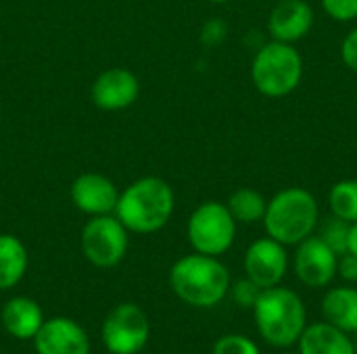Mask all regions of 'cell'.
Here are the masks:
<instances>
[{
	"mask_svg": "<svg viewBox=\"0 0 357 354\" xmlns=\"http://www.w3.org/2000/svg\"><path fill=\"white\" fill-rule=\"evenodd\" d=\"M151 338L146 313L132 303L117 305L102 323V344L111 354H138Z\"/></svg>",
	"mask_w": 357,
	"mask_h": 354,
	"instance_id": "8",
	"label": "cell"
},
{
	"mask_svg": "<svg viewBox=\"0 0 357 354\" xmlns=\"http://www.w3.org/2000/svg\"><path fill=\"white\" fill-rule=\"evenodd\" d=\"M270 238L284 246H293L312 236L318 225V202L303 188H289L276 194L264 215Z\"/></svg>",
	"mask_w": 357,
	"mask_h": 354,
	"instance_id": "4",
	"label": "cell"
},
{
	"mask_svg": "<svg viewBox=\"0 0 357 354\" xmlns=\"http://www.w3.org/2000/svg\"><path fill=\"white\" fill-rule=\"evenodd\" d=\"M259 294H261V288H259L255 282H251L249 277L238 280L234 286H230V296H232V300H234L238 307H243V309H253L255 303H257V298H259Z\"/></svg>",
	"mask_w": 357,
	"mask_h": 354,
	"instance_id": "23",
	"label": "cell"
},
{
	"mask_svg": "<svg viewBox=\"0 0 357 354\" xmlns=\"http://www.w3.org/2000/svg\"><path fill=\"white\" fill-rule=\"evenodd\" d=\"M282 354H299V353H291V351H284V353Z\"/></svg>",
	"mask_w": 357,
	"mask_h": 354,
	"instance_id": "31",
	"label": "cell"
},
{
	"mask_svg": "<svg viewBox=\"0 0 357 354\" xmlns=\"http://www.w3.org/2000/svg\"><path fill=\"white\" fill-rule=\"evenodd\" d=\"M0 321L13 338L33 340V336L44 323V315L36 300L27 296H15L2 307Z\"/></svg>",
	"mask_w": 357,
	"mask_h": 354,
	"instance_id": "16",
	"label": "cell"
},
{
	"mask_svg": "<svg viewBox=\"0 0 357 354\" xmlns=\"http://www.w3.org/2000/svg\"><path fill=\"white\" fill-rule=\"evenodd\" d=\"M251 311L261 340L278 351L295 346L307 325V311L301 296L284 286L261 290Z\"/></svg>",
	"mask_w": 357,
	"mask_h": 354,
	"instance_id": "1",
	"label": "cell"
},
{
	"mask_svg": "<svg viewBox=\"0 0 357 354\" xmlns=\"http://www.w3.org/2000/svg\"><path fill=\"white\" fill-rule=\"evenodd\" d=\"M341 56H343V63L357 71V27L343 40V46H341Z\"/></svg>",
	"mask_w": 357,
	"mask_h": 354,
	"instance_id": "26",
	"label": "cell"
},
{
	"mask_svg": "<svg viewBox=\"0 0 357 354\" xmlns=\"http://www.w3.org/2000/svg\"><path fill=\"white\" fill-rule=\"evenodd\" d=\"M213 354H261L259 346L241 334H226L213 344Z\"/></svg>",
	"mask_w": 357,
	"mask_h": 354,
	"instance_id": "22",
	"label": "cell"
},
{
	"mask_svg": "<svg viewBox=\"0 0 357 354\" xmlns=\"http://www.w3.org/2000/svg\"><path fill=\"white\" fill-rule=\"evenodd\" d=\"M140 94L138 77L121 67L102 71L92 83V102L102 111H121L136 102Z\"/></svg>",
	"mask_w": 357,
	"mask_h": 354,
	"instance_id": "12",
	"label": "cell"
},
{
	"mask_svg": "<svg viewBox=\"0 0 357 354\" xmlns=\"http://www.w3.org/2000/svg\"><path fill=\"white\" fill-rule=\"evenodd\" d=\"M71 200L82 213L90 217L111 215L115 213L119 192L109 177L100 173H84L71 186Z\"/></svg>",
	"mask_w": 357,
	"mask_h": 354,
	"instance_id": "13",
	"label": "cell"
},
{
	"mask_svg": "<svg viewBox=\"0 0 357 354\" xmlns=\"http://www.w3.org/2000/svg\"><path fill=\"white\" fill-rule=\"evenodd\" d=\"M209 2H228V0H209Z\"/></svg>",
	"mask_w": 357,
	"mask_h": 354,
	"instance_id": "29",
	"label": "cell"
},
{
	"mask_svg": "<svg viewBox=\"0 0 357 354\" xmlns=\"http://www.w3.org/2000/svg\"><path fill=\"white\" fill-rule=\"evenodd\" d=\"M328 200H331V211L335 217L347 223H357V182L347 179V182L335 184Z\"/></svg>",
	"mask_w": 357,
	"mask_h": 354,
	"instance_id": "20",
	"label": "cell"
},
{
	"mask_svg": "<svg viewBox=\"0 0 357 354\" xmlns=\"http://www.w3.org/2000/svg\"><path fill=\"white\" fill-rule=\"evenodd\" d=\"M174 294L190 307L211 309L220 305L230 292V273L218 257L188 255L174 263L169 271Z\"/></svg>",
	"mask_w": 357,
	"mask_h": 354,
	"instance_id": "3",
	"label": "cell"
},
{
	"mask_svg": "<svg viewBox=\"0 0 357 354\" xmlns=\"http://www.w3.org/2000/svg\"><path fill=\"white\" fill-rule=\"evenodd\" d=\"M337 275H341L345 282L356 284L357 282V257L351 252H345L339 257V265H337Z\"/></svg>",
	"mask_w": 357,
	"mask_h": 354,
	"instance_id": "25",
	"label": "cell"
},
{
	"mask_svg": "<svg viewBox=\"0 0 357 354\" xmlns=\"http://www.w3.org/2000/svg\"><path fill=\"white\" fill-rule=\"evenodd\" d=\"M38 354H90L88 334L79 323L67 317H54L44 321L33 336Z\"/></svg>",
	"mask_w": 357,
	"mask_h": 354,
	"instance_id": "11",
	"label": "cell"
},
{
	"mask_svg": "<svg viewBox=\"0 0 357 354\" xmlns=\"http://www.w3.org/2000/svg\"><path fill=\"white\" fill-rule=\"evenodd\" d=\"M354 344H356V354H357V334H356V340H354Z\"/></svg>",
	"mask_w": 357,
	"mask_h": 354,
	"instance_id": "30",
	"label": "cell"
},
{
	"mask_svg": "<svg viewBox=\"0 0 357 354\" xmlns=\"http://www.w3.org/2000/svg\"><path fill=\"white\" fill-rule=\"evenodd\" d=\"M314 25V10L305 0H280L268 19L270 35L278 42H297Z\"/></svg>",
	"mask_w": 357,
	"mask_h": 354,
	"instance_id": "14",
	"label": "cell"
},
{
	"mask_svg": "<svg viewBox=\"0 0 357 354\" xmlns=\"http://www.w3.org/2000/svg\"><path fill=\"white\" fill-rule=\"evenodd\" d=\"M27 271V250L10 234H0V290L17 286Z\"/></svg>",
	"mask_w": 357,
	"mask_h": 354,
	"instance_id": "18",
	"label": "cell"
},
{
	"mask_svg": "<svg viewBox=\"0 0 357 354\" xmlns=\"http://www.w3.org/2000/svg\"><path fill=\"white\" fill-rule=\"evenodd\" d=\"M234 236L236 221L222 202H203L188 219V242L195 252L220 257L232 246Z\"/></svg>",
	"mask_w": 357,
	"mask_h": 354,
	"instance_id": "6",
	"label": "cell"
},
{
	"mask_svg": "<svg viewBox=\"0 0 357 354\" xmlns=\"http://www.w3.org/2000/svg\"><path fill=\"white\" fill-rule=\"evenodd\" d=\"M303 73V63L299 52L287 42H270L259 48L253 58L251 77L255 88L266 96H287L291 94Z\"/></svg>",
	"mask_w": 357,
	"mask_h": 354,
	"instance_id": "5",
	"label": "cell"
},
{
	"mask_svg": "<svg viewBox=\"0 0 357 354\" xmlns=\"http://www.w3.org/2000/svg\"><path fill=\"white\" fill-rule=\"evenodd\" d=\"M289 269V255L284 244L274 238L255 240L245 252V273L251 282H255L261 290L280 286Z\"/></svg>",
	"mask_w": 357,
	"mask_h": 354,
	"instance_id": "9",
	"label": "cell"
},
{
	"mask_svg": "<svg viewBox=\"0 0 357 354\" xmlns=\"http://www.w3.org/2000/svg\"><path fill=\"white\" fill-rule=\"evenodd\" d=\"M295 275L307 288H326L337 277L339 255L328 248L318 236H310L297 244Z\"/></svg>",
	"mask_w": 357,
	"mask_h": 354,
	"instance_id": "10",
	"label": "cell"
},
{
	"mask_svg": "<svg viewBox=\"0 0 357 354\" xmlns=\"http://www.w3.org/2000/svg\"><path fill=\"white\" fill-rule=\"evenodd\" d=\"M349 225L351 223H347V221H343V219H339V217H331V219H326L322 225H320V240L328 246V248H333L339 257L341 255H345L347 252V238H349Z\"/></svg>",
	"mask_w": 357,
	"mask_h": 354,
	"instance_id": "21",
	"label": "cell"
},
{
	"mask_svg": "<svg viewBox=\"0 0 357 354\" xmlns=\"http://www.w3.org/2000/svg\"><path fill=\"white\" fill-rule=\"evenodd\" d=\"M224 35H226V25L220 19H213L203 27V42L209 44V46L220 44L224 40Z\"/></svg>",
	"mask_w": 357,
	"mask_h": 354,
	"instance_id": "27",
	"label": "cell"
},
{
	"mask_svg": "<svg viewBox=\"0 0 357 354\" xmlns=\"http://www.w3.org/2000/svg\"><path fill=\"white\" fill-rule=\"evenodd\" d=\"M297 346L299 354H356V344L351 336L331 325L328 321H316L305 325Z\"/></svg>",
	"mask_w": 357,
	"mask_h": 354,
	"instance_id": "15",
	"label": "cell"
},
{
	"mask_svg": "<svg viewBox=\"0 0 357 354\" xmlns=\"http://www.w3.org/2000/svg\"><path fill=\"white\" fill-rule=\"evenodd\" d=\"M322 6L337 21L357 19V0H322Z\"/></svg>",
	"mask_w": 357,
	"mask_h": 354,
	"instance_id": "24",
	"label": "cell"
},
{
	"mask_svg": "<svg viewBox=\"0 0 357 354\" xmlns=\"http://www.w3.org/2000/svg\"><path fill=\"white\" fill-rule=\"evenodd\" d=\"M228 211L234 217V221L241 223H255L259 219H264L266 215V200L259 192L251 190V188H241L236 190L230 200H228Z\"/></svg>",
	"mask_w": 357,
	"mask_h": 354,
	"instance_id": "19",
	"label": "cell"
},
{
	"mask_svg": "<svg viewBox=\"0 0 357 354\" xmlns=\"http://www.w3.org/2000/svg\"><path fill=\"white\" fill-rule=\"evenodd\" d=\"M347 252L357 257V223L349 225V238H347Z\"/></svg>",
	"mask_w": 357,
	"mask_h": 354,
	"instance_id": "28",
	"label": "cell"
},
{
	"mask_svg": "<svg viewBox=\"0 0 357 354\" xmlns=\"http://www.w3.org/2000/svg\"><path fill=\"white\" fill-rule=\"evenodd\" d=\"M82 252L94 267L111 269L128 252V230L115 215H96L82 230Z\"/></svg>",
	"mask_w": 357,
	"mask_h": 354,
	"instance_id": "7",
	"label": "cell"
},
{
	"mask_svg": "<svg viewBox=\"0 0 357 354\" xmlns=\"http://www.w3.org/2000/svg\"><path fill=\"white\" fill-rule=\"evenodd\" d=\"M174 204V190L165 179L142 177L119 194L115 217L128 232L153 234L167 225Z\"/></svg>",
	"mask_w": 357,
	"mask_h": 354,
	"instance_id": "2",
	"label": "cell"
},
{
	"mask_svg": "<svg viewBox=\"0 0 357 354\" xmlns=\"http://www.w3.org/2000/svg\"><path fill=\"white\" fill-rule=\"evenodd\" d=\"M322 315L324 321L345 334H357V288L339 286L328 290L322 298Z\"/></svg>",
	"mask_w": 357,
	"mask_h": 354,
	"instance_id": "17",
	"label": "cell"
}]
</instances>
